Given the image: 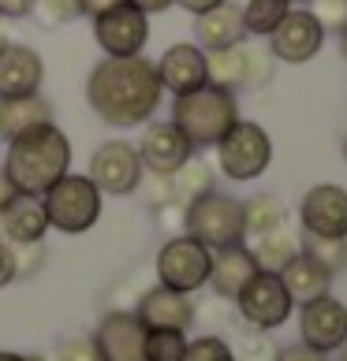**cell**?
Instances as JSON below:
<instances>
[{
  "label": "cell",
  "mask_w": 347,
  "mask_h": 361,
  "mask_svg": "<svg viewBox=\"0 0 347 361\" xmlns=\"http://www.w3.org/2000/svg\"><path fill=\"white\" fill-rule=\"evenodd\" d=\"M165 86L146 56H105L86 78V101L105 127H142L161 109Z\"/></svg>",
  "instance_id": "6da1fadb"
},
{
  "label": "cell",
  "mask_w": 347,
  "mask_h": 361,
  "mask_svg": "<svg viewBox=\"0 0 347 361\" xmlns=\"http://www.w3.org/2000/svg\"><path fill=\"white\" fill-rule=\"evenodd\" d=\"M0 168L16 186V194L42 197L60 176L71 171V142L57 123H42L8 142Z\"/></svg>",
  "instance_id": "7a4b0ae2"
},
{
  "label": "cell",
  "mask_w": 347,
  "mask_h": 361,
  "mask_svg": "<svg viewBox=\"0 0 347 361\" xmlns=\"http://www.w3.org/2000/svg\"><path fill=\"white\" fill-rule=\"evenodd\" d=\"M172 123L183 130V138L194 149H213L239 119V101L235 93L220 90V86H198L191 93H180L172 101Z\"/></svg>",
  "instance_id": "3957f363"
},
{
  "label": "cell",
  "mask_w": 347,
  "mask_h": 361,
  "mask_svg": "<svg viewBox=\"0 0 347 361\" xmlns=\"http://www.w3.org/2000/svg\"><path fill=\"white\" fill-rule=\"evenodd\" d=\"M183 235L198 238L209 250L239 246L247 243V224H243V202L220 190H206L194 202L183 205Z\"/></svg>",
  "instance_id": "277c9868"
},
{
  "label": "cell",
  "mask_w": 347,
  "mask_h": 361,
  "mask_svg": "<svg viewBox=\"0 0 347 361\" xmlns=\"http://www.w3.org/2000/svg\"><path fill=\"white\" fill-rule=\"evenodd\" d=\"M42 205H45L49 227H57L64 235H86L90 227H98L105 212V194L90 176L68 171L42 194Z\"/></svg>",
  "instance_id": "5b68a950"
},
{
  "label": "cell",
  "mask_w": 347,
  "mask_h": 361,
  "mask_svg": "<svg viewBox=\"0 0 347 361\" xmlns=\"http://www.w3.org/2000/svg\"><path fill=\"white\" fill-rule=\"evenodd\" d=\"M217 168L220 176H228L232 183H250V179H261L273 164V138L269 130L254 119H235V127L224 135L217 145Z\"/></svg>",
  "instance_id": "8992f818"
},
{
  "label": "cell",
  "mask_w": 347,
  "mask_h": 361,
  "mask_svg": "<svg viewBox=\"0 0 347 361\" xmlns=\"http://www.w3.org/2000/svg\"><path fill=\"white\" fill-rule=\"evenodd\" d=\"M209 264H213L209 246H202L191 235H176L157 253V283L180 294H191L209 283Z\"/></svg>",
  "instance_id": "52a82bcc"
},
{
  "label": "cell",
  "mask_w": 347,
  "mask_h": 361,
  "mask_svg": "<svg viewBox=\"0 0 347 361\" xmlns=\"http://www.w3.org/2000/svg\"><path fill=\"white\" fill-rule=\"evenodd\" d=\"M86 176L98 183L101 194H109V197H127V194H135L139 186H142L146 168H142L139 149H135L131 142L109 138V142H101L98 149L90 153Z\"/></svg>",
  "instance_id": "ba28073f"
},
{
  "label": "cell",
  "mask_w": 347,
  "mask_h": 361,
  "mask_svg": "<svg viewBox=\"0 0 347 361\" xmlns=\"http://www.w3.org/2000/svg\"><path fill=\"white\" fill-rule=\"evenodd\" d=\"M93 42L105 56H142L150 42V16L139 11L135 4H116L112 11L93 16Z\"/></svg>",
  "instance_id": "9c48e42d"
},
{
  "label": "cell",
  "mask_w": 347,
  "mask_h": 361,
  "mask_svg": "<svg viewBox=\"0 0 347 361\" xmlns=\"http://www.w3.org/2000/svg\"><path fill=\"white\" fill-rule=\"evenodd\" d=\"M235 305H239V313H243L247 324L258 328V331H273L280 324H288L291 310H295L284 279H280L276 272H258L243 290L235 294Z\"/></svg>",
  "instance_id": "30bf717a"
},
{
  "label": "cell",
  "mask_w": 347,
  "mask_h": 361,
  "mask_svg": "<svg viewBox=\"0 0 347 361\" xmlns=\"http://www.w3.org/2000/svg\"><path fill=\"white\" fill-rule=\"evenodd\" d=\"M273 52H258L243 45H232V49H213L206 52V71H209V86H220L228 93H239L247 86H258L273 75Z\"/></svg>",
  "instance_id": "8fae6325"
},
{
  "label": "cell",
  "mask_w": 347,
  "mask_h": 361,
  "mask_svg": "<svg viewBox=\"0 0 347 361\" xmlns=\"http://www.w3.org/2000/svg\"><path fill=\"white\" fill-rule=\"evenodd\" d=\"M139 160L146 171H153L157 179H168L191 160L198 149L183 138V130L172 119H150L142 123V138H139Z\"/></svg>",
  "instance_id": "7c38bea8"
},
{
  "label": "cell",
  "mask_w": 347,
  "mask_h": 361,
  "mask_svg": "<svg viewBox=\"0 0 347 361\" xmlns=\"http://www.w3.org/2000/svg\"><path fill=\"white\" fill-rule=\"evenodd\" d=\"M265 42H269L273 60L280 63H310L325 45V26L317 23L310 8H291Z\"/></svg>",
  "instance_id": "4fadbf2b"
},
{
  "label": "cell",
  "mask_w": 347,
  "mask_h": 361,
  "mask_svg": "<svg viewBox=\"0 0 347 361\" xmlns=\"http://www.w3.org/2000/svg\"><path fill=\"white\" fill-rule=\"evenodd\" d=\"M299 343L314 346L322 354H336L347 343V305L332 294H322L314 302H302L299 313Z\"/></svg>",
  "instance_id": "5bb4252c"
},
{
  "label": "cell",
  "mask_w": 347,
  "mask_h": 361,
  "mask_svg": "<svg viewBox=\"0 0 347 361\" xmlns=\"http://www.w3.org/2000/svg\"><path fill=\"white\" fill-rule=\"evenodd\" d=\"M299 224L306 235L347 238V190L336 183H317L299 202Z\"/></svg>",
  "instance_id": "9a60e30c"
},
{
  "label": "cell",
  "mask_w": 347,
  "mask_h": 361,
  "mask_svg": "<svg viewBox=\"0 0 347 361\" xmlns=\"http://www.w3.org/2000/svg\"><path fill=\"white\" fill-rule=\"evenodd\" d=\"M142 343H146V324L127 310L105 313L98 331H93V346H98L101 361H146Z\"/></svg>",
  "instance_id": "2e32d148"
},
{
  "label": "cell",
  "mask_w": 347,
  "mask_h": 361,
  "mask_svg": "<svg viewBox=\"0 0 347 361\" xmlns=\"http://www.w3.org/2000/svg\"><path fill=\"white\" fill-rule=\"evenodd\" d=\"M157 63V75H161V86L165 93L180 97V93H191L198 86L209 82V71H206V49H198L194 42H180V45H168L161 52Z\"/></svg>",
  "instance_id": "e0dca14e"
},
{
  "label": "cell",
  "mask_w": 347,
  "mask_h": 361,
  "mask_svg": "<svg viewBox=\"0 0 347 361\" xmlns=\"http://www.w3.org/2000/svg\"><path fill=\"white\" fill-rule=\"evenodd\" d=\"M42 82H45L42 52L30 45H8L4 56H0V101L42 93Z\"/></svg>",
  "instance_id": "ac0fdd59"
},
{
  "label": "cell",
  "mask_w": 347,
  "mask_h": 361,
  "mask_svg": "<svg viewBox=\"0 0 347 361\" xmlns=\"http://www.w3.org/2000/svg\"><path fill=\"white\" fill-rule=\"evenodd\" d=\"M49 231V216L42 197L30 194H16L8 202V209H0V238L8 246H30V243H45Z\"/></svg>",
  "instance_id": "d6986e66"
},
{
  "label": "cell",
  "mask_w": 347,
  "mask_h": 361,
  "mask_svg": "<svg viewBox=\"0 0 347 361\" xmlns=\"http://www.w3.org/2000/svg\"><path fill=\"white\" fill-rule=\"evenodd\" d=\"M194 37H198V49H232V45H243L247 42V26H243V4H232V0H224V4L202 11V16H194Z\"/></svg>",
  "instance_id": "ffe728a7"
},
{
  "label": "cell",
  "mask_w": 347,
  "mask_h": 361,
  "mask_svg": "<svg viewBox=\"0 0 347 361\" xmlns=\"http://www.w3.org/2000/svg\"><path fill=\"white\" fill-rule=\"evenodd\" d=\"M261 269L254 261L247 243L239 246H224V250H213V264H209V287L220 294V298L235 302V294L243 290L250 279H254Z\"/></svg>",
  "instance_id": "44dd1931"
},
{
  "label": "cell",
  "mask_w": 347,
  "mask_h": 361,
  "mask_svg": "<svg viewBox=\"0 0 347 361\" xmlns=\"http://www.w3.org/2000/svg\"><path fill=\"white\" fill-rule=\"evenodd\" d=\"M135 317L142 320L146 328H180V331H187L194 324V305H191L187 294L157 283V287H150L139 298Z\"/></svg>",
  "instance_id": "7402d4cb"
},
{
  "label": "cell",
  "mask_w": 347,
  "mask_h": 361,
  "mask_svg": "<svg viewBox=\"0 0 347 361\" xmlns=\"http://www.w3.org/2000/svg\"><path fill=\"white\" fill-rule=\"evenodd\" d=\"M42 123H52V104L42 93H30V97H8L0 101V142H11L26 135V130L42 127Z\"/></svg>",
  "instance_id": "603a6c76"
},
{
  "label": "cell",
  "mask_w": 347,
  "mask_h": 361,
  "mask_svg": "<svg viewBox=\"0 0 347 361\" xmlns=\"http://www.w3.org/2000/svg\"><path fill=\"white\" fill-rule=\"evenodd\" d=\"M276 276L284 279V287H288V294H291V302H299V305H302V302L322 298V294H329V287H332V276H329L314 257H306L302 250H299L295 257H291Z\"/></svg>",
  "instance_id": "cb8c5ba5"
},
{
  "label": "cell",
  "mask_w": 347,
  "mask_h": 361,
  "mask_svg": "<svg viewBox=\"0 0 347 361\" xmlns=\"http://www.w3.org/2000/svg\"><path fill=\"white\" fill-rule=\"evenodd\" d=\"M250 253H254V261H258L261 272H280L299 253V235L288 231V224H284V227H276V231L258 235L254 246H250Z\"/></svg>",
  "instance_id": "d4e9b609"
},
{
  "label": "cell",
  "mask_w": 347,
  "mask_h": 361,
  "mask_svg": "<svg viewBox=\"0 0 347 361\" xmlns=\"http://www.w3.org/2000/svg\"><path fill=\"white\" fill-rule=\"evenodd\" d=\"M243 224H247V238H258L265 231L284 227L288 224V209L273 194H254L250 202H243Z\"/></svg>",
  "instance_id": "484cf974"
},
{
  "label": "cell",
  "mask_w": 347,
  "mask_h": 361,
  "mask_svg": "<svg viewBox=\"0 0 347 361\" xmlns=\"http://www.w3.org/2000/svg\"><path fill=\"white\" fill-rule=\"evenodd\" d=\"M295 8L291 0H247L243 4V26H247V37H269L284 16Z\"/></svg>",
  "instance_id": "4316f807"
},
{
  "label": "cell",
  "mask_w": 347,
  "mask_h": 361,
  "mask_svg": "<svg viewBox=\"0 0 347 361\" xmlns=\"http://www.w3.org/2000/svg\"><path fill=\"white\" fill-rule=\"evenodd\" d=\"M168 183V197H176L180 205H187V202H194L198 194H206V190H213V171L202 164V160H187V164L176 171V176H168L165 179Z\"/></svg>",
  "instance_id": "83f0119b"
},
{
  "label": "cell",
  "mask_w": 347,
  "mask_h": 361,
  "mask_svg": "<svg viewBox=\"0 0 347 361\" xmlns=\"http://www.w3.org/2000/svg\"><path fill=\"white\" fill-rule=\"evenodd\" d=\"M299 250L306 257H314L329 276L347 269V238H322V235H299Z\"/></svg>",
  "instance_id": "f1b7e54d"
},
{
  "label": "cell",
  "mask_w": 347,
  "mask_h": 361,
  "mask_svg": "<svg viewBox=\"0 0 347 361\" xmlns=\"http://www.w3.org/2000/svg\"><path fill=\"white\" fill-rule=\"evenodd\" d=\"M187 350V336L180 328H146L142 357L146 361H180Z\"/></svg>",
  "instance_id": "f546056e"
},
{
  "label": "cell",
  "mask_w": 347,
  "mask_h": 361,
  "mask_svg": "<svg viewBox=\"0 0 347 361\" xmlns=\"http://www.w3.org/2000/svg\"><path fill=\"white\" fill-rule=\"evenodd\" d=\"M180 361H235V350L220 336H202V339H191Z\"/></svg>",
  "instance_id": "4dcf8cb0"
},
{
  "label": "cell",
  "mask_w": 347,
  "mask_h": 361,
  "mask_svg": "<svg viewBox=\"0 0 347 361\" xmlns=\"http://www.w3.org/2000/svg\"><path fill=\"white\" fill-rule=\"evenodd\" d=\"M34 16H42V23L49 26H64L83 11H78V0H34Z\"/></svg>",
  "instance_id": "1f68e13d"
},
{
  "label": "cell",
  "mask_w": 347,
  "mask_h": 361,
  "mask_svg": "<svg viewBox=\"0 0 347 361\" xmlns=\"http://www.w3.org/2000/svg\"><path fill=\"white\" fill-rule=\"evenodd\" d=\"M52 361H101V354H98V346H93V339L75 336V339H60L57 343Z\"/></svg>",
  "instance_id": "d6a6232c"
},
{
  "label": "cell",
  "mask_w": 347,
  "mask_h": 361,
  "mask_svg": "<svg viewBox=\"0 0 347 361\" xmlns=\"http://www.w3.org/2000/svg\"><path fill=\"white\" fill-rule=\"evenodd\" d=\"M310 11L325 26V34H340L347 26V0H317V8H310Z\"/></svg>",
  "instance_id": "836d02e7"
},
{
  "label": "cell",
  "mask_w": 347,
  "mask_h": 361,
  "mask_svg": "<svg viewBox=\"0 0 347 361\" xmlns=\"http://www.w3.org/2000/svg\"><path fill=\"white\" fill-rule=\"evenodd\" d=\"M11 253H16V272L19 276H30L37 264L45 261V246L42 243H30V246H11Z\"/></svg>",
  "instance_id": "e575fe53"
},
{
  "label": "cell",
  "mask_w": 347,
  "mask_h": 361,
  "mask_svg": "<svg viewBox=\"0 0 347 361\" xmlns=\"http://www.w3.org/2000/svg\"><path fill=\"white\" fill-rule=\"evenodd\" d=\"M276 361H329V354L314 350V346H306V343H291L276 354Z\"/></svg>",
  "instance_id": "d590c367"
},
{
  "label": "cell",
  "mask_w": 347,
  "mask_h": 361,
  "mask_svg": "<svg viewBox=\"0 0 347 361\" xmlns=\"http://www.w3.org/2000/svg\"><path fill=\"white\" fill-rule=\"evenodd\" d=\"M11 279H19V272H16V253H11V246L0 238V290H4Z\"/></svg>",
  "instance_id": "8d00e7d4"
},
{
  "label": "cell",
  "mask_w": 347,
  "mask_h": 361,
  "mask_svg": "<svg viewBox=\"0 0 347 361\" xmlns=\"http://www.w3.org/2000/svg\"><path fill=\"white\" fill-rule=\"evenodd\" d=\"M0 11L4 19H26L34 16V0H0Z\"/></svg>",
  "instance_id": "74e56055"
},
{
  "label": "cell",
  "mask_w": 347,
  "mask_h": 361,
  "mask_svg": "<svg viewBox=\"0 0 347 361\" xmlns=\"http://www.w3.org/2000/svg\"><path fill=\"white\" fill-rule=\"evenodd\" d=\"M116 4H124V0H78V11H83V16H101V11H112Z\"/></svg>",
  "instance_id": "f35d334b"
},
{
  "label": "cell",
  "mask_w": 347,
  "mask_h": 361,
  "mask_svg": "<svg viewBox=\"0 0 347 361\" xmlns=\"http://www.w3.org/2000/svg\"><path fill=\"white\" fill-rule=\"evenodd\" d=\"M127 4H135L139 11H146V16H161V11H168L176 0H127Z\"/></svg>",
  "instance_id": "ab89813d"
},
{
  "label": "cell",
  "mask_w": 347,
  "mask_h": 361,
  "mask_svg": "<svg viewBox=\"0 0 347 361\" xmlns=\"http://www.w3.org/2000/svg\"><path fill=\"white\" fill-rule=\"evenodd\" d=\"M176 4H180L183 11H191V16H202V11H209V8L224 4V0H176Z\"/></svg>",
  "instance_id": "60d3db41"
},
{
  "label": "cell",
  "mask_w": 347,
  "mask_h": 361,
  "mask_svg": "<svg viewBox=\"0 0 347 361\" xmlns=\"http://www.w3.org/2000/svg\"><path fill=\"white\" fill-rule=\"evenodd\" d=\"M11 197H16V186H11V179L4 176V168H0V209H8Z\"/></svg>",
  "instance_id": "b9f144b4"
},
{
  "label": "cell",
  "mask_w": 347,
  "mask_h": 361,
  "mask_svg": "<svg viewBox=\"0 0 347 361\" xmlns=\"http://www.w3.org/2000/svg\"><path fill=\"white\" fill-rule=\"evenodd\" d=\"M0 361H30V354H16V350H0Z\"/></svg>",
  "instance_id": "7bdbcfd3"
},
{
  "label": "cell",
  "mask_w": 347,
  "mask_h": 361,
  "mask_svg": "<svg viewBox=\"0 0 347 361\" xmlns=\"http://www.w3.org/2000/svg\"><path fill=\"white\" fill-rule=\"evenodd\" d=\"M336 37H340V49H343V60H347V26H343V30H340Z\"/></svg>",
  "instance_id": "ee69618b"
},
{
  "label": "cell",
  "mask_w": 347,
  "mask_h": 361,
  "mask_svg": "<svg viewBox=\"0 0 347 361\" xmlns=\"http://www.w3.org/2000/svg\"><path fill=\"white\" fill-rule=\"evenodd\" d=\"M8 45H11V42H8V34L0 30V56H4V49H8Z\"/></svg>",
  "instance_id": "f6af8a7d"
},
{
  "label": "cell",
  "mask_w": 347,
  "mask_h": 361,
  "mask_svg": "<svg viewBox=\"0 0 347 361\" xmlns=\"http://www.w3.org/2000/svg\"><path fill=\"white\" fill-rule=\"evenodd\" d=\"M340 153H343V160H347V127H343V138H340Z\"/></svg>",
  "instance_id": "bcb514c9"
},
{
  "label": "cell",
  "mask_w": 347,
  "mask_h": 361,
  "mask_svg": "<svg viewBox=\"0 0 347 361\" xmlns=\"http://www.w3.org/2000/svg\"><path fill=\"white\" fill-rule=\"evenodd\" d=\"M336 361H347V343H343L340 350H336Z\"/></svg>",
  "instance_id": "7dc6e473"
},
{
  "label": "cell",
  "mask_w": 347,
  "mask_h": 361,
  "mask_svg": "<svg viewBox=\"0 0 347 361\" xmlns=\"http://www.w3.org/2000/svg\"><path fill=\"white\" fill-rule=\"evenodd\" d=\"M291 4H314V0H291Z\"/></svg>",
  "instance_id": "c3c4849f"
},
{
  "label": "cell",
  "mask_w": 347,
  "mask_h": 361,
  "mask_svg": "<svg viewBox=\"0 0 347 361\" xmlns=\"http://www.w3.org/2000/svg\"><path fill=\"white\" fill-rule=\"evenodd\" d=\"M30 361H45V357H42V354H30Z\"/></svg>",
  "instance_id": "681fc988"
},
{
  "label": "cell",
  "mask_w": 347,
  "mask_h": 361,
  "mask_svg": "<svg viewBox=\"0 0 347 361\" xmlns=\"http://www.w3.org/2000/svg\"><path fill=\"white\" fill-rule=\"evenodd\" d=\"M0 23H4V11H0Z\"/></svg>",
  "instance_id": "f907efd6"
}]
</instances>
